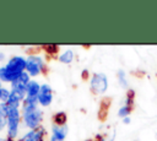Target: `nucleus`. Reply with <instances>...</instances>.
Returning a JSON list of instances; mask_svg holds the SVG:
<instances>
[{
  "label": "nucleus",
  "mask_w": 157,
  "mask_h": 141,
  "mask_svg": "<svg viewBox=\"0 0 157 141\" xmlns=\"http://www.w3.org/2000/svg\"><path fill=\"white\" fill-rule=\"evenodd\" d=\"M54 121H55V125H65V121H66V115L65 113L60 112V113H56L54 115Z\"/></svg>",
  "instance_id": "obj_13"
},
{
  "label": "nucleus",
  "mask_w": 157,
  "mask_h": 141,
  "mask_svg": "<svg viewBox=\"0 0 157 141\" xmlns=\"http://www.w3.org/2000/svg\"><path fill=\"white\" fill-rule=\"evenodd\" d=\"M40 86L37 81L32 80L28 82V85L26 86V97L27 98H37L38 99V93H39Z\"/></svg>",
  "instance_id": "obj_9"
},
{
  "label": "nucleus",
  "mask_w": 157,
  "mask_h": 141,
  "mask_svg": "<svg viewBox=\"0 0 157 141\" xmlns=\"http://www.w3.org/2000/svg\"><path fill=\"white\" fill-rule=\"evenodd\" d=\"M91 90L94 92V93H104L108 88V80H107V76L104 74H94L91 78Z\"/></svg>",
  "instance_id": "obj_5"
},
{
  "label": "nucleus",
  "mask_w": 157,
  "mask_h": 141,
  "mask_svg": "<svg viewBox=\"0 0 157 141\" xmlns=\"http://www.w3.org/2000/svg\"><path fill=\"white\" fill-rule=\"evenodd\" d=\"M42 110L37 105H23V121L25 125L32 130L39 128L42 123Z\"/></svg>",
  "instance_id": "obj_2"
},
{
  "label": "nucleus",
  "mask_w": 157,
  "mask_h": 141,
  "mask_svg": "<svg viewBox=\"0 0 157 141\" xmlns=\"http://www.w3.org/2000/svg\"><path fill=\"white\" fill-rule=\"evenodd\" d=\"M72 60H74V51H72L71 49L65 50V51L60 55V61L64 63V64H70Z\"/></svg>",
  "instance_id": "obj_12"
},
{
  "label": "nucleus",
  "mask_w": 157,
  "mask_h": 141,
  "mask_svg": "<svg viewBox=\"0 0 157 141\" xmlns=\"http://www.w3.org/2000/svg\"><path fill=\"white\" fill-rule=\"evenodd\" d=\"M0 141H5V140H4V139H1V137H0Z\"/></svg>",
  "instance_id": "obj_17"
},
{
  "label": "nucleus",
  "mask_w": 157,
  "mask_h": 141,
  "mask_svg": "<svg viewBox=\"0 0 157 141\" xmlns=\"http://www.w3.org/2000/svg\"><path fill=\"white\" fill-rule=\"evenodd\" d=\"M18 125H20V112L16 107L7 105V134L9 139L13 140L17 136L18 132Z\"/></svg>",
  "instance_id": "obj_3"
},
{
  "label": "nucleus",
  "mask_w": 157,
  "mask_h": 141,
  "mask_svg": "<svg viewBox=\"0 0 157 141\" xmlns=\"http://www.w3.org/2000/svg\"><path fill=\"white\" fill-rule=\"evenodd\" d=\"M26 70L28 75L37 76L44 70V63L40 56L31 55L26 59Z\"/></svg>",
  "instance_id": "obj_4"
},
{
  "label": "nucleus",
  "mask_w": 157,
  "mask_h": 141,
  "mask_svg": "<svg viewBox=\"0 0 157 141\" xmlns=\"http://www.w3.org/2000/svg\"><path fill=\"white\" fill-rule=\"evenodd\" d=\"M1 92H2V88L0 87V99H1Z\"/></svg>",
  "instance_id": "obj_15"
},
{
  "label": "nucleus",
  "mask_w": 157,
  "mask_h": 141,
  "mask_svg": "<svg viewBox=\"0 0 157 141\" xmlns=\"http://www.w3.org/2000/svg\"><path fill=\"white\" fill-rule=\"evenodd\" d=\"M4 56H2V54H0V61H1V59H2Z\"/></svg>",
  "instance_id": "obj_16"
},
{
  "label": "nucleus",
  "mask_w": 157,
  "mask_h": 141,
  "mask_svg": "<svg viewBox=\"0 0 157 141\" xmlns=\"http://www.w3.org/2000/svg\"><path fill=\"white\" fill-rule=\"evenodd\" d=\"M53 101V91L49 85H42L38 93V103L43 107H48Z\"/></svg>",
  "instance_id": "obj_6"
},
{
  "label": "nucleus",
  "mask_w": 157,
  "mask_h": 141,
  "mask_svg": "<svg viewBox=\"0 0 157 141\" xmlns=\"http://www.w3.org/2000/svg\"><path fill=\"white\" fill-rule=\"evenodd\" d=\"M44 135H45L44 129L39 126L34 130L28 131L26 135H23L21 137L20 141H44Z\"/></svg>",
  "instance_id": "obj_7"
},
{
  "label": "nucleus",
  "mask_w": 157,
  "mask_h": 141,
  "mask_svg": "<svg viewBox=\"0 0 157 141\" xmlns=\"http://www.w3.org/2000/svg\"><path fill=\"white\" fill-rule=\"evenodd\" d=\"M130 94H131V92H130L129 96L126 97L125 104L119 109V112H118V115H119V116H125V118H128V115L130 114V112H131V104H132V98L130 97Z\"/></svg>",
  "instance_id": "obj_10"
},
{
  "label": "nucleus",
  "mask_w": 157,
  "mask_h": 141,
  "mask_svg": "<svg viewBox=\"0 0 157 141\" xmlns=\"http://www.w3.org/2000/svg\"><path fill=\"white\" fill-rule=\"evenodd\" d=\"M118 78H119V82H120V85H121L123 87H126V86H128L126 80H125V74H124L121 70L118 72Z\"/></svg>",
  "instance_id": "obj_14"
},
{
  "label": "nucleus",
  "mask_w": 157,
  "mask_h": 141,
  "mask_svg": "<svg viewBox=\"0 0 157 141\" xmlns=\"http://www.w3.org/2000/svg\"><path fill=\"white\" fill-rule=\"evenodd\" d=\"M67 134V126L66 125H54L52 129V137L50 141H64Z\"/></svg>",
  "instance_id": "obj_8"
},
{
  "label": "nucleus",
  "mask_w": 157,
  "mask_h": 141,
  "mask_svg": "<svg viewBox=\"0 0 157 141\" xmlns=\"http://www.w3.org/2000/svg\"><path fill=\"white\" fill-rule=\"evenodd\" d=\"M26 69V59L22 56L11 58L7 64L0 67V80L5 82H13Z\"/></svg>",
  "instance_id": "obj_1"
},
{
  "label": "nucleus",
  "mask_w": 157,
  "mask_h": 141,
  "mask_svg": "<svg viewBox=\"0 0 157 141\" xmlns=\"http://www.w3.org/2000/svg\"><path fill=\"white\" fill-rule=\"evenodd\" d=\"M7 124V104L6 103H0V131L5 128Z\"/></svg>",
  "instance_id": "obj_11"
}]
</instances>
